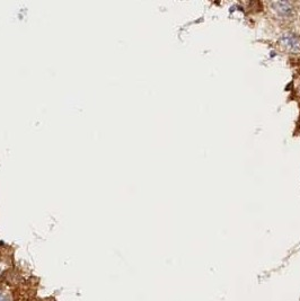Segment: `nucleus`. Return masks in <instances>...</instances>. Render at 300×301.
Returning <instances> with one entry per match:
<instances>
[{
  "label": "nucleus",
  "mask_w": 300,
  "mask_h": 301,
  "mask_svg": "<svg viewBox=\"0 0 300 301\" xmlns=\"http://www.w3.org/2000/svg\"><path fill=\"white\" fill-rule=\"evenodd\" d=\"M280 42L285 47L290 51H298L300 49V40L294 33H285L281 36Z\"/></svg>",
  "instance_id": "f257e3e1"
},
{
  "label": "nucleus",
  "mask_w": 300,
  "mask_h": 301,
  "mask_svg": "<svg viewBox=\"0 0 300 301\" xmlns=\"http://www.w3.org/2000/svg\"><path fill=\"white\" fill-rule=\"evenodd\" d=\"M272 6L281 16H289L292 12V6L289 2H273Z\"/></svg>",
  "instance_id": "f03ea898"
},
{
  "label": "nucleus",
  "mask_w": 300,
  "mask_h": 301,
  "mask_svg": "<svg viewBox=\"0 0 300 301\" xmlns=\"http://www.w3.org/2000/svg\"><path fill=\"white\" fill-rule=\"evenodd\" d=\"M0 301H8V299H7L5 296H2L1 293H0Z\"/></svg>",
  "instance_id": "7ed1b4c3"
}]
</instances>
